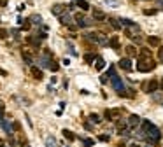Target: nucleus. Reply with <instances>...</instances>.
<instances>
[{"label": "nucleus", "mask_w": 163, "mask_h": 147, "mask_svg": "<svg viewBox=\"0 0 163 147\" xmlns=\"http://www.w3.org/2000/svg\"><path fill=\"white\" fill-rule=\"evenodd\" d=\"M21 56H23V60H25V63H28V65H33V54H32V51H28V49H21Z\"/></svg>", "instance_id": "9d476101"}, {"label": "nucleus", "mask_w": 163, "mask_h": 147, "mask_svg": "<svg viewBox=\"0 0 163 147\" xmlns=\"http://www.w3.org/2000/svg\"><path fill=\"white\" fill-rule=\"evenodd\" d=\"M109 81H110V84H112V88L116 89V93H118L119 96H125V91H126V88H125V84H123V79L118 75V74H112L110 77H109Z\"/></svg>", "instance_id": "7ed1b4c3"}, {"label": "nucleus", "mask_w": 163, "mask_h": 147, "mask_svg": "<svg viewBox=\"0 0 163 147\" xmlns=\"http://www.w3.org/2000/svg\"><path fill=\"white\" fill-rule=\"evenodd\" d=\"M88 40L95 42V44H100V46H107V37L104 33H98V32H93V33H88L86 35Z\"/></svg>", "instance_id": "20e7f679"}, {"label": "nucleus", "mask_w": 163, "mask_h": 147, "mask_svg": "<svg viewBox=\"0 0 163 147\" xmlns=\"http://www.w3.org/2000/svg\"><path fill=\"white\" fill-rule=\"evenodd\" d=\"M28 28H30V19L25 21V25H23V30H28Z\"/></svg>", "instance_id": "c9c22d12"}, {"label": "nucleus", "mask_w": 163, "mask_h": 147, "mask_svg": "<svg viewBox=\"0 0 163 147\" xmlns=\"http://www.w3.org/2000/svg\"><path fill=\"white\" fill-rule=\"evenodd\" d=\"M27 42L28 44H32V46H35V47H39V44H40V37H27Z\"/></svg>", "instance_id": "f3484780"}, {"label": "nucleus", "mask_w": 163, "mask_h": 147, "mask_svg": "<svg viewBox=\"0 0 163 147\" xmlns=\"http://www.w3.org/2000/svg\"><path fill=\"white\" fill-rule=\"evenodd\" d=\"M119 67L125 72H132V61H130V58H121L119 60Z\"/></svg>", "instance_id": "9b49d317"}, {"label": "nucleus", "mask_w": 163, "mask_h": 147, "mask_svg": "<svg viewBox=\"0 0 163 147\" xmlns=\"http://www.w3.org/2000/svg\"><path fill=\"white\" fill-rule=\"evenodd\" d=\"M130 39H132V40L135 42V44H140V42H142V39H140V37H138V35H132Z\"/></svg>", "instance_id": "7c9ffc66"}, {"label": "nucleus", "mask_w": 163, "mask_h": 147, "mask_svg": "<svg viewBox=\"0 0 163 147\" xmlns=\"http://www.w3.org/2000/svg\"><path fill=\"white\" fill-rule=\"evenodd\" d=\"M156 68V61L151 60V58H138L137 60V70L138 72H151Z\"/></svg>", "instance_id": "f03ea898"}, {"label": "nucleus", "mask_w": 163, "mask_h": 147, "mask_svg": "<svg viewBox=\"0 0 163 147\" xmlns=\"http://www.w3.org/2000/svg\"><path fill=\"white\" fill-rule=\"evenodd\" d=\"M77 7H81V9L88 11V9H89V4H88V2H84V0H77Z\"/></svg>", "instance_id": "bb28decb"}, {"label": "nucleus", "mask_w": 163, "mask_h": 147, "mask_svg": "<svg viewBox=\"0 0 163 147\" xmlns=\"http://www.w3.org/2000/svg\"><path fill=\"white\" fill-rule=\"evenodd\" d=\"M137 58H153V53H151L147 47H142L140 51L137 53Z\"/></svg>", "instance_id": "4468645a"}, {"label": "nucleus", "mask_w": 163, "mask_h": 147, "mask_svg": "<svg viewBox=\"0 0 163 147\" xmlns=\"http://www.w3.org/2000/svg\"><path fill=\"white\" fill-rule=\"evenodd\" d=\"M30 72H32V75H33L37 81H42V79H44V75H42V70H40L39 67H33V65H30Z\"/></svg>", "instance_id": "f8f14e48"}, {"label": "nucleus", "mask_w": 163, "mask_h": 147, "mask_svg": "<svg viewBox=\"0 0 163 147\" xmlns=\"http://www.w3.org/2000/svg\"><path fill=\"white\" fill-rule=\"evenodd\" d=\"M0 126H4V130H5V131H7L9 135L12 133V124H11L9 121H2V124H0Z\"/></svg>", "instance_id": "5701e85b"}, {"label": "nucleus", "mask_w": 163, "mask_h": 147, "mask_svg": "<svg viewBox=\"0 0 163 147\" xmlns=\"http://www.w3.org/2000/svg\"><path fill=\"white\" fill-rule=\"evenodd\" d=\"M46 147H56V142H55L53 137H48V138H46Z\"/></svg>", "instance_id": "a878e982"}, {"label": "nucleus", "mask_w": 163, "mask_h": 147, "mask_svg": "<svg viewBox=\"0 0 163 147\" xmlns=\"http://www.w3.org/2000/svg\"><path fill=\"white\" fill-rule=\"evenodd\" d=\"M2 121H4V110L0 109V124H2Z\"/></svg>", "instance_id": "4c0bfd02"}, {"label": "nucleus", "mask_w": 163, "mask_h": 147, "mask_svg": "<svg viewBox=\"0 0 163 147\" xmlns=\"http://www.w3.org/2000/svg\"><path fill=\"white\" fill-rule=\"evenodd\" d=\"M104 67H105V61H104V58L97 56V60H95V68H97V70H104Z\"/></svg>", "instance_id": "6ab92c4d"}, {"label": "nucleus", "mask_w": 163, "mask_h": 147, "mask_svg": "<svg viewBox=\"0 0 163 147\" xmlns=\"http://www.w3.org/2000/svg\"><path fill=\"white\" fill-rule=\"evenodd\" d=\"M19 144H21V145H25V144H27V138H25V137H23V135L19 137Z\"/></svg>", "instance_id": "e433bc0d"}, {"label": "nucleus", "mask_w": 163, "mask_h": 147, "mask_svg": "<svg viewBox=\"0 0 163 147\" xmlns=\"http://www.w3.org/2000/svg\"><path fill=\"white\" fill-rule=\"evenodd\" d=\"M147 147H151V145H147Z\"/></svg>", "instance_id": "c03bdc74"}, {"label": "nucleus", "mask_w": 163, "mask_h": 147, "mask_svg": "<svg viewBox=\"0 0 163 147\" xmlns=\"http://www.w3.org/2000/svg\"><path fill=\"white\" fill-rule=\"evenodd\" d=\"M98 140H100V142H109V140H110V137H109L107 133H104V135H100V137H98Z\"/></svg>", "instance_id": "c756f323"}, {"label": "nucleus", "mask_w": 163, "mask_h": 147, "mask_svg": "<svg viewBox=\"0 0 163 147\" xmlns=\"http://www.w3.org/2000/svg\"><path fill=\"white\" fill-rule=\"evenodd\" d=\"M107 46H109V47H112V49H116V51H118V49L121 47V42H119V37H116V35H114V37H110V39L107 40Z\"/></svg>", "instance_id": "1a4fd4ad"}, {"label": "nucleus", "mask_w": 163, "mask_h": 147, "mask_svg": "<svg viewBox=\"0 0 163 147\" xmlns=\"http://www.w3.org/2000/svg\"><path fill=\"white\" fill-rule=\"evenodd\" d=\"M89 119H91L93 123H95V124H100V123H102V119H100V116H98V114H91V116H89Z\"/></svg>", "instance_id": "cd10ccee"}, {"label": "nucleus", "mask_w": 163, "mask_h": 147, "mask_svg": "<svg viewBox=\"0 0 163 147\" xmlns=\"http://www.w3.org/2000/svg\"><path fill=\"white\" fill-rule=\"evenodd\" d=\"M76 21H77V26H79V28H86V26L89 25V21L84 19L83 14H77V16H76Z\"/></svg>", "instance_id": "ddd939ff"}, {"label": "nucleus", "mask_w": 163, "mask_h": 147, "mask_svg": "<svg viewBox=\"0 0 163 147\" xmlns=\"http://www.w3.org/2000/svg\"><path fill=\"white\" fill-rule=\"evenodd\" d=\"M125 51H126V54H128L130 58H133V56H137V53H138L135 46H126V47H125Z\"/></svg>", "instance_id": "aec40b11"}, {"label": "nucleus", "mask_w": 163, "mask_h": 147, "mask_svg": "<svg viewBox=\"0 0 163 147\" xmlns=\"http://www.w3.org/2000/svg\"><path fill=\"white\" fill-rule=\"evenodd\" d=\"M158 12V9H144V14L146 16H149V14H156Z\"/></svg>", "instance_id": "2f4dec72"}, {"label": "nucleus", "mask_w": 163, "mask_h": 147, "mask_svg": "<svg viewBox=\"0 0 163 147\" xmlns=\"http://www.w3.org/2000/svg\"><path fill=\"white\" fill-rule=\"evenodd\" d=\"M83 144H84L86 147H91V145H93V140H91V138H83Z\"/></svg>", "instance_id": "473e14b6"}, {"label": "nucleus", "mask_w": 163, "mask_h": 147, "mask_svg": "<svg viewBox=\"0 0 163 147\" xmlns=\"http://www.w3.org/2000/svg\"><path fill=\"white\" fill-rule=\"evenodd\" d=\"M91 14H93V19H95V21H105L107 19V14L102 9H97V7H93Z\"/></svg>", "instance_id": "0eeeda50"}, {"label": "nucleus", "mask_w": 163, "mask_h": 147, "mask_svg": "<svg viewBox=\"0 0 163 147\" xmlns=\"http://www.w3.org/2000/svg\"><path fill=\"white\" fill-rule=\"evenodd\" d=\"M121 114H123L121 109H109V110H105L104 116L107 121H118V119H121Z\"/></svg>", "instance_id": "39448f33"}, {"label": "nucleus", "mask_w": 163, "mask_h": 147, "mask_svg": "<svg viewBox=\"0 0 163 147\" xmlns=\"http://www.w3.org/2000/svg\"><path fill=\"white\" fill-rule=\"evenodd\" d=\"M7 35H9V32H7L5 28H0V39H5Z\"/></svg>", "instance_id": "72a5a7b5"}, {"label": "nucleus", "mask_w": 163, "mask_h": 147, "mask_svg": "<svg viewBox=\"0 0 163 147\" xmlns=\"http://www.w3.org/2000/svg\"><path fill=\"white\" fill-rule=\"evenodd\" d=\"M0 5H7V0H0Z\"/></svg>", "instance_id": "ea45409f"}, {"label": "nucleus", "mask_w": 163, "mask_h": 147, "mask_svg": "<svg viewBox=\"0 0 163 147\" xmlns=\"http://www.w3.org/2000/svg\"><path fill=\"white\" fill-rule=\"evenodd\" d=\"M48 68H49L51 72H58V70H60L58 63H55V61H51V60H49V63H48Z\"/></svg>", "instance_id": "b1692460"}, {"label": "nucleus", "mask_w": 163, "mask_h": 147, "mask_svg": "<svg viewBox=\"0 0 163 147\" xmlns=\"http://www.w3.org/2000/svg\"><path fill=\"white\" fill-rule=\"evenodd\" d=\"M147 44L156 47V46H160V44H161V39H160V37H147Z\"/></svg>", "instance_id": "dca6fc26"}, {"label": "nucleus", "mask_w": 163, "mask_h": 147, "mask_svg": "<svg viewBox=\"0 0 163 147\" xmlns=\"http://www.w3.org/2000/svg\"><path fill=\"white\" fill-rule=\"evenodd\" d=\"M142 130H144V133H146V138H147V142H149V144L156 145V144L160 142V138H161V133H160V130L156 128V126H154L151 121H144V123H142Z\"/></svg>", "instance_id": "f257e3e1"}, {"label": "nucleus", "mask_w": 163, "mask_h": 147, "mask_svg": "<svg viewBox=\"0 0 163 147\" xmlns=\"http://www.w3.org/2000/svg\"><path fill=\"white\" fill-rule=\"evenodd\" d=\"M63 11H65V7H63V5H60V4H56V5H53V14H56V16H60V14H63Z\"/></svg>", "instance_id": "4be33fe9"}, {"label": "nucleus", "mask_w": 163, "mask_h": 147, "mask_svg": "<svg viewBox=\"0 0 163 147\" xmlns=\"http://www.w3.org/2000/svg\"><path fill=\"white\" fill-rule=\"evenodd\" d=\"M158 88H160V82H158L156 79H151L149 82H146V84H144V89H146L147 93H154Z\"/></svg>", "instance_id": "423d86ee"}, {"label": "nucleus", "mask_w": 163, "mask_h": 147, "mask_svg": "<svg viewBox=\"0 0 163 147\" xmlns=\"http://www.w3.org/2000/svg\"><path fill=\"white\" fill-rule=\"evenodd\" d=\"M160 88H161V89H163V81H161V84H160Z\"/></svg>", "instance_id": "37998d69"}, {"label": "nucleus", "mask_w": 163, "mask_h": 147, "mask_svg": "<svg viewBox=\"0 0 163 147\" xmlns=\"http://www.w3.org/2000/svg\"><path fill=\"white\" fill-rule=\"evenodd\" d=\"M109 23H110V26H112L114 30H121V25H119L118 19H109Z\"/></svg>", "instance_id": "393cba45"}, {"label": "nucleus", "mask_w": 163, "mask_h": 147, "mask_svg": "<svg viewBox=\"0 0 163 147\" xmlns=\"http://www.w3.org/2000/svg\"><path fill=\"white\" fill-rule=\"evenodd\" d=\"M12 130H19V123H14L12 124Z\"/></svg>", "instance_id": "58836bf2"}, {"label": "nucleus", "mask_w": 163, "mask_h": 147, "mask_svg": "<svg viewBox=\"0 0 163 147\" xmlns=\"http://www.w3.org/2000/svg\"><path fill=\"white\" fill-rule=\"evenodd\" d=\"M70 21H72L70 14H60V23H61V25H65V26H70Z\"/></svg>", "instance_id": "2eb2a0df"}, {"label": "nucleus", "mask_w": 163, "mask_h": 147, "mask_svg": "<svg viewBox=\"0 0 163 147\" xmlns=\"http://www.w3.org/2000/svg\"><path fill=\"white\" fill-rule=\"evenodd\" d=\"M107 81H109V75H107V74H104V75L100 77V82H102V84H105Z\"/></svg>", "instance_id": "f704fd0d"}, {"label": "nucleus", "mask_w": 163, "mask_h": 147, "mask_svg": "<svg viewBox=\"0 0 163 147\" xmlns=\"http://www.w3.org/2000/svg\"><path fill=\"white\" fill-rule=\"evenodd\" d=\"M95 60H97V54H95V53H88V54L84 56V61L88 63V65H91V63L95 61Z\"/></svg>", "instance_id": "412c9836"}, {"label": "nucleus", "mask_w": 163, "mask_h": 147, "mask_svg": "<svg viewBox=\"0 0 163 147\" xmlns=\"http://www.w3.org/2000/svg\"><path fill=\"white\" fill-rule=\"evenodd\" d=\"M130 147H140V145H138V144H132Z\"/></svg>", "instance_id": "a19ab883"}, {"label": "nucleus", "mask_w": 163, "mask_h": 147, "mask_svg": "<svg viewBox=\"0 0 163 147\" xmlns=\"http://www.w3.org/2000/svg\"><path fill=\"white\" fill-rule=\"evenodd\" d=\"M0 147H4V140L2 138H0Z\"/></svg>", "instance_id": "79ce46f5"}, {"label": "nucleus", "mask_w": 163, "mask_h": 147, "mask_svg": "<svg viewBox=\"0 0 163 147\" xmlns=\"http://www.w3.org/2000/svg\"><path fill=\"white\" fill-rule=\"evenodd\" d=\"M61 135H63L68 142H74V140H76V135H74L70 130H63V131H61Z\"/></svg>", "instance_id": "a211bd4d"}, {"label": "nucleus", "mask_w": 163, "mask_h": 147, "mask_svg": "<svg viewBox=\"0 0 163 147\" xmlns=\"http://www.w3.org/2000/svg\"><path fill=\"white\" fill-rule=\"evenodd\" d=\"M30 21H33V23H35V25H40V23H42V18L35 14V16H32V18H30Z\"/></svg>", "instance_id": "c85d7f7f"}, {"label": "nucleus", "mask_w": 163, "mask_h": 147, "mask_svg": "<svg viewBox=\"0 0 163 147\" xmlns=\"http://www.w3.org/2000/svg\"><path fill=\"white\" fill-rule=\"evenodd\" d=\"M138 124H140V117H138L137 114H132V116L128 117V128L133 130V128H137Z\"/></svg>", "instance_id": "6e6552de"}]
</instances>
